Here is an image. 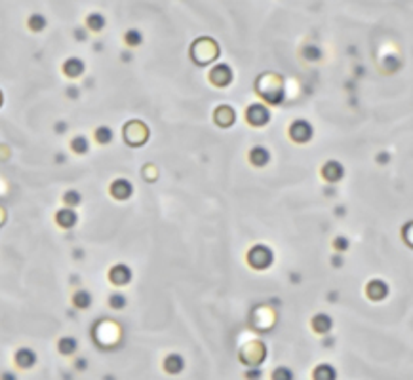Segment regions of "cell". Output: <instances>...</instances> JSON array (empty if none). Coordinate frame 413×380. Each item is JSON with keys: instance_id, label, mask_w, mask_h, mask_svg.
<instances>
[{"instance_id": "obj_1", "label": "cell", "mask_w": 413, "mask_h": 380, "mask_svg": "<svg viewBox=\"0 0 413 380\" xmlns=\"http://www.w3.org/2000/svg\"><path fill=\"white\" fill-rule=\"evenodd\" d=\"M247 262L254 265L257 270H263V268L270 266V262H272V251L268 247H265V245H255V247L250 249Z\"/></svg>"}, {"instance_id": "obj_2", "label": "cell", "mask_w": 413, "mask_h": 380, "mask_svg": "<svg viewBox=\"0 0 413 380\" xmlns=\"http://www.w3.org/2000/svg\"><path fill=\"white\" fill-rule=\"evenodd\" d=\"M37 361H38L37 352L33 350V348H27V346L19 348V350L14 354V363L19 367V369H23V371L33 369V367L37 365Z\"/></svg>"}, {"instance_id": "obj_3", "label": "cell", "mask_w": 413, "mask_h": 380, "mask_svg": "<svg viewBox=\"0 0 413 380\" xmlns=\"http://www.w3.org/2000/svg\"><path fill=\"white\" fill-rule=\"evenodd\" d=\"M312 133H314L312 126L309 122H305V120L293 122L290 128V137L295 143H307V141H311Z\"/></svg>"}, {"instance_id": "obj_4", "label": "cell", "mask_w": 413, "mask_h": 380, "mask_svg": "<svg viewBox=\"0 0 413 380\" xmlns=\"http://www.w3.org/2000/svg\"><path fill=\"white\" fill-rule=\"evenodd\" d=\"M162 369L168 374H172V376L181 374L185 371V358H183L181 354H168L164 361H162Z\"/></svg>"}, {"instance_id": "obj_5", "label": "cell", "mask_w": 413, "mask_h": 380, "mask_svg": "<svg viewBox=\"0 0 413 380\" xmlns=\"http://www.w3.org/2000/svg\"><path fill=\"white\" fill-rule=\"evenodd\" d=\"M246 114L247 122L254 124V126H263V124H267L270 120V112L263 105H252V107L247 108Z\"/></svg>"}, {"instance_id": "obj_6", "label": "cell", "mask_w": 413, "mask_h": 380, "mask_svg": "<svg viewBox=\"0 0 413 380\" xmlns=\"http://www.w3.org/2000/svg\"><path fill=\"white\" fill-rule=\"evenodd\" d=\"M109 278H111V281H113L115 285H118V287L128 285V283L131 281V270H130V266H126V265L113 266V270H111Z\"/></svg>"}, {"instance_id": "obj_7", "label": "cell", "mask_w": 413, "mask_h": 380, "mask_svg": "<svg viewBox=\"0 0 413 380\" xmlns=\"http://www.w3.org/2000/svg\"><path fill=\"white\" fill-rule=\"evenodd\" d=\"M111 194H113V198H116V200H128L131 194H133V187H131L130 181L116 179L115 183L111 185Z\"/></svg>"}, {"instance_id": "obj_8", "label": "cell", "mask_w": 413, "mask_h": 380, "mask_svg": "<svg viewBox=\"0 0 413 380\" xmlns=\"http://www.w3.org/2000/svg\"><path fill=\"white\" fill-rule=\"evenodd\" d=\"M56 222L61 228H73L78 222V215H76V211L73 208H63L56 213Z\"/></svg>"}, {"instance_id": "obj_9", "label": "cell", "mask_w": 413, "mask_h": 380, "mask_svg": "<svg viewBox=\"0 0 413 380\" xmlns=\"http://www.w3.org/2000/svg\"><path fill=\"white\" fill-rule=\"evenodd\" d=\"M312 380H337V369L332 363H318L312 369Z\"/></svg>"}, {"instance_id": "obj_10", "label": "cell", "mask_w": 413, "mask_h": 380, "mask_svg": "<svg viewBox=\"0 0 413 380\" xmlns=\"http://www.w3.org/2000/svg\"><path fill=\"white\" fill-rule=\"evenodd\" d=\"M311 327L316 331L318 335H326V333H329L332 327H334V319L327 316V314H316V316L312 317Z\"/></svg>"}, {"instance_id": "obj_11", "label": "cell", "mask_w": 413, "mask_h": 380, "mask_svg": "<svg viewBox=\"0 0 413 380\" xmlns=\"http://www.w3.org/2000/svg\"><path fill=\"white\" fill-rule=\"evenodd\" d=\"M58 352L61 356H74V354L78 352V340L74 337H71V335L61 337L58 340Z\"/></svg>"}, {"instance_id": "obj_12", "label": "cell", "mask_w": 413, "mask_h": 380, "mask_svg": "<svg viewBox=\"0 0 413 380\" xmlns=\"http://www.w3.org/2000/svg\"><path fill=\"white\" fill-rule=\"evenodd\" d=\"M368 297H370L371 301H383L384 297H387V293H389V287H387V283L381 280H373L370 281V285H368Z\"/></svg>"}, {"instance_id": "obj_13", "label": "cell", "mask_w": 413, "mask_h": 380, "mask_svg": "<svg viewBox=\"0 0 413 380\" xmlns=\"http://www.w3.org/2000/svg\"><path fill=\"white\" fill-rule=\"evenodd\" d=\"M84 69H86L84 61H80V59H76V57L67 59L65 63H63V72H65L67 76H71V78L80 76V74L84 72Z\"/></svg>"}, {"instance_id": "obj_14", "label": "cell", "mask_w": 413, "mask_h": 380, "mask_svg": "<svg viewBox=\"0 0 413 380\" xmlns=\"http://www.w3.org/2000/svg\"><path fill=\"white\" fill-rule=\"evenodd\" d=\"M343 167H341L337 162H327L326 165H324V169H322V175H324V179L329 181V183H335V181H339L341 177H343Z\"/></svg>"}, {"instance_id": "obj_15", "label": "cell", "mask_w": 413, "mask_h": 380, "mask_svg": "<svg viewBox=\"0 0 413 380\" xmlns=\"http://www.w3.org/2000/svg\"><path fill=\"white\" fill-rule=\"evenodd\" d=\"M73 304L78 310H88V308H90V306H92V295H90V291H86V289H80V291H76V293L73 295Z\"/></svg>"}, {"instance_id": "obj_16", "label": "cell", "mask_w": 413, "mask_h": 380, "mask_svg": "<svg viewBox=\"0 0 413 380\" xmlns=\"http://www.w3.org/2000/svg\"><path fill=\"white\" fill-rule=\"evenodd\" d=\"M268 151L267 149H263V147H255L254 151L250 152V162L254 165H257V167H263V165L268 164Z\"/></svg>"}, {"instance_id": "obj_17", "label": "cell", "mask_w": 413, "mask_h": 380, "mask_svg": "<svg viewBox=\"0 0 413 380\" xmlns=\"http://www.w3.org/2000/svg\"><path fill=\"white\" fill-rule=\"evenodd\" d=\"M270 380H295V373L291 367L280 365L270 373Z\"/></svg>"}, {"instance_id": "obj_18", "label": "cell", "mask_w": 413, "mask_h": 380, "mask_svg": "<svg viewBox=\"0 0 413 380\" xmlns=\"http://www.w3.org/2000/svg\"><path fill=\"white\" fill-rule=\"evenodd\" d=\"M113 137H115V133H113V129L109 126H99L95 129V141L99 144H109L113 141Z\"/></svg>"}, {"instance_id": "obj_19", "label": "cell", "mask_w": 413, "mask_h": 380, "mask_svg": "<svg viewBox=\"0 0 413 380\" xmlns=\"http://www.w3.org/2000/svg\"><path fill=\"white\" fill-rule=\"evenodd\" d=\"M71 149H73L76 154H86V152L90 151V141H88L84 135L74 137L73 141H71Z\"/></svg>"}, {"instance_id": "obj_20", "label": "cell", "mask_w": 413, "mask_h": 380, "mask_svg": "<svg viewBox=\"0 0 413 380\" xmlns=\"http://www.w3.org/2000/svg\"><path fill=\"white\" fill-rule=\"evenodd\" d=\"M109 306L113 310H122L128 306V299H126V295L122 293H113L109 297Z\"/></svg>"}, {"instance_id": "obj_21", "label": "cell", "mask_w": 413, "mask_h": 380, "mask_svg": "<svg viewBox=\"0 0 413 380\" xmlns=\"http://www.w3.org/2000/svg\"><path fill=\"white\" fill-rule=\"evenodd\" d=\"M86 23H88V27L92 31H101L103 27H105V17H103L101 14H90L88 15V19H86Z\"/></svg>"}, {"instance_id": "obj_22", "label": "cell", "mask_w": 413, "mask_h": 380, "mask_svg": "<svg viewBox=\"0 0 413 380\" xmlns=\"http://www.w3.org/2000/svg\"><path fill=\"white\" fill-rule=\"evenodd\" d=\"M63 201H65L67 208H76L80 201H82V196H80V192H76V190H69V192H65V196H63Z\"/></svg>"}, {"instance_id": "obj_23", "label": "cell", "mask_w": 413, "mask_h": 380, "mask_svg": "<svg viewBox=\"0 0 413 380\" xmlns=\"http://www.w3.org/2000/svg\"><path fill=\"white\" fill-rule=\"evenodd\" d=\"M46 27V17L40 14H35L29 17V29L31 31H42Z\"/></svg>"}, {"instance_id": "obj_24", "label": "cell", "mask_w": 413, "mask_h": 380, "mask_svg": "<svg viewBox=\"0 0 413 380\" xmlns=\"http://www.w3.org/2000/svg\"><path fill=\"white\" fill-rule=\"evenodd\" d=\"M124 40H126V44L128 46H139L141 44V40H143V36H141V33L135 29H131L126 33V36H124Z\"/></svg>"}, {"instance_id": "obj_25", "label": "cell", "mask_w": 413, "mask_h": 380, "mask_svg": "<svg viewBox=\"0 0 413 380\" xmlns=\"http://www.w3.org/2000/svg\"><path fill=\"white\" fill-rule=\"evenodd\" d=\"M246 380H261L263 378V371L259 369V367H252L250 371H246Z\"/></svg>"}, {"instance_id": "obj_26", "label": "cell", "mask_w": 413, "mask_h": 380, "mask_svg": "<svg viewBox=\"0 0 413 380\" xmlns=\"http://www.w3.org/2000/svg\"><path fill=\"white\" fill-rule=\"evenodd\" d=\"M334 247L337 249V251H345V249L348 247V238L347 236H337Z\"/></svg>"}, {"instance_id": "obj_27", "label": "cell", "mask_w": 413, "mask_h": 380, "mask_svg": "<svg viewBox=\"0 0 413 380\" xmlns=\"http://www.w3.org/2000/svg\"><path fill=\"white\" fill-rule=\"evenodd\" d=\"M86 369H88V359L86 358H76V359H74V371L82 373V371H86Z\"/></svg>"}, {"instance_id": "obj_28", "label": "cell", "mask_w": 413, "mask_h": 380, "mask_svg": "<svg viewBox=\"0 0 413 380\" xmlns=\"http://www.w3.org/2000/svg\"><path fill=\"white\" fill-rule=\"evenodd\" d=\"M0 380H19V378H17V374L14 371H4V373L0 374Z\"/></svg>"}, {"instance_id": "obj_29", "label": "cell", "mask_w": 413, "mask_h": 380, "mask_svg": "<svg viewBox=\"0 0 413 380\" xmlns=\"http://www.w3.org/2000/svg\"><path fill=\"white\" fill-rule=\"evenodd\" d=\"M67 95H69V97H71V99H78V95H80L78 87L71 86V87H69V90H67Z\"/></svg>"}, {"instance_id": "obj_30", "label": "cell", "mask_w": 413, "mask_h": 380, "mask_svg": "<svg viewBox=\"0 0 413 380\" xmlns=\"http://www.w3.org/2000/svg\"><path fill=\"white\" fill-rule=\"evenodd\" d=\"M65 129H67V124L65 122L56 124V131H58V133H65Z\"/></svg>"}, {"instance_id": "obj_31", "label": "cell", "mask_w": 413, "mask_h": 380, "mask_svg": "<svg viewBox=\"0 0 413 380\" xmlns=\"http://www.w3.org/2000/svg\"><path fill=\"white\" fill-rule=\"evenodd\" d=\"M74 36H76V38H80V42H82V40H86V33H84L82 29L76 31V33H74Z\"/></svg>"}, {"instance_id": "obj_32", "label": "cell", "mask_w": 413, "mask_h": 380, "mask_svg": "<svg viewBox=\"0 0 413 380\" xmlns=\"http://www.w3.org/2000/svg\"><path fill=\"white\" fill-rule=\"evenodd\" d=\"M341 262H343V258H341V257H334V266H339Z\"/></svg>"}]
</instances>
